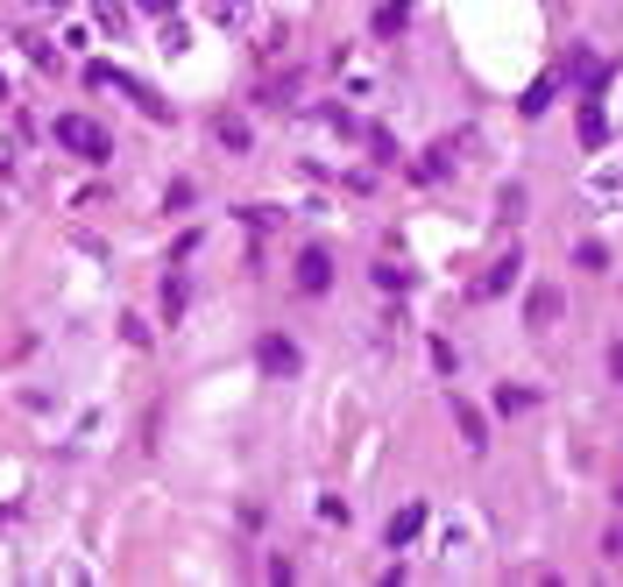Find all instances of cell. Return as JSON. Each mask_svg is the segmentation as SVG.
Segmentation results:
<instances>
[{
    "label": "cell",
    "instance_id": "cell-1",
    "mask_svg": "<svg viewBox=\"0 0 623 587\" xmlns=\"http://www.w3.org/2000/svg\"><path fill=\"white\" fill-rule=\"evenodd\" d=\"M475 566H482V524L467 517V510H446V517H439V538H433V559H425V574L461 580V574H475Z\"/></svg>",
    "mask_w": 623,
    "mask_h": 587
},
{
    "label": "cell",
    "instance_id": "cell-2",
    "mask_svg": "<svg viewBox=\"0 0 623 587\" xmlns=\"http://www.w3.org/2000/svg\"><path fill=\"white\" fill-rule=\"evenodd\" d=\"M50 135H57V149H65V156H78V163H107V156H113V135L92 121V113H57Z\"/></svg>",
    "mask_w": 623,
    "mask_h": 587
},
{
    "label": "cell",
    "instance_id": "cell-3",
    "mask_svg": "<svg viewBox=\"0 0 623 587\" xmlns=\"http://www.w3.org/2000/svg\"><path fill=\"white\" fill-rule=\"evenodd\" d=\"M199 22L241 43V36H256V29H263V0H199Z\"/></svg>",
    "mask_w": 623,
    "mask_h": 587
},
{
    "label": "cell",
    "instance_id": "cell-4",
    "mask_svg": "<svg viewBox=\"0 0 623 587\" xmlns=\"http://www.w3.org/2000/svg\"><path fill=\"white\" fill-rule=\"evenodd\" d=\"M581 206H595V212H623V156H602L595 170H581Z\"/></svg>",
    "mask_w": 623,
    "mask_h": 587
},
{
    "label": "cell",
    "instance_id": "cell-5",
    "mask_svg": "<svg viewBox=\"0 0 623 587\" xmlns=\"http://www.w3.org/2000/svg\"><path fill=\"white\" fill-rule=\"evenodd\" d=\"M86 8H92L100 43H128V36H135V8H128V0H86Z\"/></svg>",
    "mask_w": 623,
    "mask_h": 587
},
{
    "label": "cell",
    "instance_id": "cell-6",
    "mask_svg": "<svg viewBox=\"0 0 623 587\" xmlns=\"http://www.w3.org/2000/svg\"><path fill=\"white\" fill-rule=\"evenodd\" d=\"M425 524H433V503H425V496H418V503H404V510L389 517V531H383V538H389V553L418 545V538H425Z\"/></svg>",
    "mask_w": 623,
    "mask_h": 587
},
{
    "label": "cell",
    "instance_id": "cell-7",
    "mask_svg": "<svg viewBox=\"0 0 623 587\" xmlns=\"http://www.w3.org/2000/svg\"><path fill=\"white\" fill-rule=\"evenodd\" d=\"M298 290L305 298H326V290H334V256H326V248H305L298 256Z\"/></svg>",
    "mask_w": 623,
    "mask_h": 587
},
{
    "label": "cell",
    "instance_id": "cell-8",
    "mask_svg": "<svg viewBox=\"0 0 623 587\" xmlns=\"http://www.w3.org/2000/svg\"><path fill=\"white\" fill-rule=\"evenodd\" d=\"M446 410H454V432H461V446H475V454H482V446H490V425H482V410L467 404V397H446Z\"/></svg>",
    "mask_w": 623,
    "mask_h": 587
},
{
    "label": "cell",
    "instance_id": "cell-9",
    "mask_svg": "<svg viewBox=\"0 0 623 587\" xmlns=\"http://www.w3.org/2000/svg\"><path fill=\"white\" fill-rule=\"evenodd\" d=\"M517 277H524V256H496L490 277L475 283V298H503V290H517Z\"/></svg>",
    "mask_w": 623,
    "mask_h": 587
},
{
    "label": "cell",
    "instance_id": "cell-10",
    "mask_svg": "<svg viewBox=\"0 0 623 587\" xmlns=\"http://www.w3.org/2000/svg\"><path fill=\"white\" fill-rule=\"evenodd\" d=\"M256 361L269 368V376H298V347H290L284 332H269V340H256Z\"/></svg>",
    "mask_w": 623,
    "mask_h": 587
},
{
    "label": "cell",
    "instance_id": "cell-11",
    "mask_svg": "<svg viewBox=\"0 0 623 587\" xmlns=\"http://www.w3.org/2000/svg\"><path fill=\"white\" fill-rule=\"evenodd\" d=\"M560 305H567V298H560V290H553V283H538V290H532V298H524V326H532V332H545V326H553V319H560Z\"/></svg>",
    "mask_w": 623,
    "mask_h": 587
},
{
    "label": "cell",
    "instance_id": "cell-12",
    "mask_svg": "<svg viewBox=\"0 0 623 587\" xmlns=\"http://www.w3.org/2000/svg\"><path fill=\"white\" fill-rule=\"evenodd\" d=\"M185 50H191V29H185V14H170V22H156V57H170V64H178Z\"/></svg>",
    "mask_w": 623,
    "mask_h": 587
},
{
    "label": "cell",
    "instance_id": "cell-13",
    "mask_svg": "<svg viewBox=\"0 0 623 587\" xmlns=\"http://www.w3.org/2000/svg\"><path fill=\"white\" fill-rule=\"evenodd\" d=\"M185 305H191V283H185V269L170 262V269H164V319L178 326V319H185Z\"/></svg>",
    "mask_w": 623,
    "mask_h": 587
},
{
    "label": "cell",
    "instance_id": "cell-14",
    "mask_svg": "<svg viewBox=\"0 0 623 587\" xmlns=\"http://www.w3.org/2000/svg\"><path fill=\"white\" fill-rule=\"evenodd\" d=\"M446 170H454V156H446V142H439V149H418V163H412V185H446Z\"/></svg>",
    "mask_w": 623,
    "mask_h": 587
},
{
    "label": "cell",
    "instance_id": "cell-15",
    "mask_svg": "<svg viewBox=\"0 0 623 587\" xmlns=\"http://www.w3.org/2000/svg\"><path fill=\"white\" fill-rule=\"evenodd\" d=\"M212 135H220V142H227L234 156H248V142H256V128H248L241 113H220V121H212Z\"/></svg>",
    "mask_w": 623,
    "mask_h": 587
},
{
    "label": "cell",
    "instance_id": "cell-16",
    "mask_svg": "<svg viewBox=\"0 0 623 587\" xmlns=\"http://www.w3.org/2000/svg\"><path fill=\"white\" fill-rule=\"evenodd\" d=\"M553 92H560V78H538V86H532V92H524V100H517V113H524V121H545V107H553Z\"/></svg>",
    "mask_w": 623,
    "mask_h": 587
},
{
    "label": "cell",
    "instance_id": "cell-17",
    "mask_svg": "<svg viewBox=\"0 0 623 587\" xmlns=\"http://www.w3.org/2000/svg\"><path fill=\"white\" fill-rule=\"evenodd\" d=\"M14 50H22L36 71H57V50H50V36H29V29H22V36H14Z\"/></svg>",
    "mask_w": 623,
    "mask_h": 587
},
{
    "label": "cell",
    "instance_id": "cell-18",
    "mask_svg": "<svg viewBox=\"0 0 623 587\" xmlns=\"http://www.w3.org/2000/svg\"><path fill=\"white\" fill-rule=\"evenodd\" d=\"M581 142H589V149L610 142V113H602V107H581Z\"/></svg>",
    "mask_w": 623,
    "mask_h": 587
},
{
    "label": "cell",
    "instance_id": "cell-19",
    "mask_svg": "<svg viewBox=\"0 0 623 587\" xmlns=\"http://www.w3.org/2000/svg\"><path fill=\"white\" fill-rule=\"evenodd\" d=\"M142 22H170V14H185V0H128Z\"/></svg>",
    "mask_w": 623,
    "mask_h": 587
},
{
    "label": "cell",
    "instance_id": "cell-20",
    "mask_svg": "<svg viewBox=\"0 0 623 587\" xmlns=\"http://www.w3.org/2000/svg\"><path fill=\"white\" fill-rule=\"evenodd\" d=\"M121 340H128V347H149V340H156V332H149V319H142V311H121Z\"/></svg>",
    "mask_w": 623,
    "mask_h": 587
},
{
    "label": "cell",
    "instance_id": "cell-21",
    "mask_svg": "<svg viewBox=\"0 0 623 587\" xmlns=\"http://www.w3.org/2000/svg\"><path fill=\"white\" fill-rule=\"evenodd\" d=\"M574 262H581V269H595V277H602V269H610V248H602V241H581V248H574Z\"/></svg>",
    "mask_w": 623,
    "mask_h": 587
},
{
    "label": "cell",
    "instance_id": "cell-22",
    "mask_svg": "<svg viewBox=\"0 0 623 587\" xmlns=\"http://www.w3.org/2000/svg\"><path fill=\"white\" fill-rule=\"evenodd\" d=\"M65 43H71V50H78V57H86V50H92V43H100V29H92V22H71V29H65Z\"/></svg>",
    "mask_w": 623,
    "mask_h": 587
},
{
    "label": "cell",
    "instance_id": "cell-23",
    "mask_svg": "<svg viewBox=\"0 0 623 587\" xmlns=\"http://www.w3.org/2000/svg\"><path fill=\"white\" fill-rule=\"evenodd\" d=\"M496 404L517 418V410H532V389H524V382H511V389H496Z\"/></svg>",
    "mask_w": 623,
    "mask_h": 587
},
{
    "label": "cell",
    "instance_id": "cell-24",
    "mask_svg": "<svg viewBox=\"0 0 623 587\" xmlns=\"http://www.w3.org/2000/svg\"><path fill=\"white\" fill-rule=\"evenodd\" d=\"M50 580H92V566H86V559H57Z\"/></svg>",
    "mask_w": 623,
    "mask_h": 587
},
{
    "label": "cell",
    "instance_id": "cell-25",
    "mask_svg": "<svg viewBox=\"0 0 623 587\" xmlns=\"http://www.w3.org/2000/svg\"><path fill=\"white\" fill-rule=\"evenodd\" d=\"M376 283H383V290H404V283H412V269H404V262H383Z\"/></svg>",
    "mask_w": 623,
    "mask_h": 587
},
{
    "label": "cell",
    "instance_id": "cell-26",
    "mask_svg": "<svg viewBox=\"0 0 623 587\" xmlns=\"http://www.w3.org/2000/svg\"><path fill=\"white\" fill-rule=\"evenodd\" d=\"M78 0H29V14H71Z\"/></svg>",
    "mask_w": 623,
    "mask_h": 587
},
{
    "label": "cell",
    "instance_id": "cell-27",
    "mask_svg": "<svg viewBox=\"0 0 623 587\" xmlns=\"http://www.w3.org/2000/svg\"><path fill=\"white\" fill-rule=\"evenodd\" d=\"M0 178H14V149L8 142H0Z\"/></svg>",
    "mask_w": 623,
    "mask_h": 587
},
{
    "label": "cell",
    "instance_id": "cell-28",
    "mask_svg": "<svg viewBox=\"0 0 623 587\" xmlns=\"http://www.w3.org/2000/svg\"><path fill=\"white\" fill-rule=\"evenodd\" d=\"M0 107H8V78H0Z\"/></svg>",
    "mask_w": 623,
    "mask_h": 587
},
{
    "label": "cell",
    "instance_id": "cell-29",
    "mask_svg": "<svg viewBox=\"0 0 623 587\" xmlns=\"http://www.w3.org/2000/svg\"><path fill=\"white\" fill-rule=\"evenodd\" d=\"M616 376H623V347H616Z\"/></svg>",
    "mask_w": 623,
    "mask_h": 587
},
{
    "label": "cell",
    "instance_id": "cell-30",
    "mask_svg": "<svg viewBox=\"0 0 623 587\" xmlns=\"http://www.w3.org/2000/svg\"><path fill=\"white\" fill-rule=\"evenodd\" d=\"M616 135H623V107H616Z\"/></svg>",
    "mask_w": 623,
    "mask_h": 587
}]
</instances>
